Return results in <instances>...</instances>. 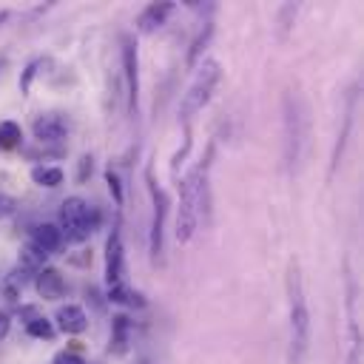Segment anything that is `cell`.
I'll return each mask as SVG.
<instances>
[{
	"label": "cell",
	"mask_w": 364,
	"mask_h": 364,
	"mask_svg": "<svg viewBox=\"0 0 364 364\" xmlns=\"http://www.w3.org/2000/svg\"><path fill=\"white\" fill-rule=\"evenodd\" d=\"M287 310H290V364H304L310 350V307L304 296L301 267L296 259L287 264Z\"/></svg>",
	"instance_id": "cell-1"
},
{
	"label": "cell",
	"mask_w": 364,
	"mask_h": 364,
	"mask_svg": "<svg viewBox=\"0 0 364 364\" xmlns=\"http://www.w3.org/2000/svg\"><path fill=\"white\" fill-rule=\"evenodd\" d=\"M282 134H284V165L290 173L299 171L301 154H304V136H307V117H304V102L296 91H284L282 100Z\"/></svg>",
	"instance_id": "cell-2"
},
{
	"label": "cell",
	"mask_w": 364,
	"mask_h": 364,
	"mask_svg": "<svg viewBox=\"0 0 364 364\" xmlns=\"http://www.w3.org/2000/svg\"><path fill=\"white\" fill-rule=\"evenodd\" d=\"M219 80H222V65L216 60H202L193 68V80L185 88L182 102H179V122L185 125V131H191V119L210 102Z\"/></svg>",
	"instance_id": "cell-3"
},
{
	"label": "cell",
	"mask_w": 364,
	"mask_h": 364,
	"mask_svg": "<svg viewBox=\"0 0 364 364\" xmlns=\"http://www.w3.org/2000/svg\"><path fill=\"white\" fill-rule=\"evenodd\" d=\"M63 239L68 242H85L100 228V210L88 205L82 196H68L60 205V225Z\"/></svg>",
	"instance_id": "cell-4"
},
{
	"label": "cell",
	"mask_w": 364,
	"mask_h": 364,
	"mask_svg": "<svg viewBox=\"0 0 364 364\" xmlns=\"http://www.w3.org/2000/svg\"><path fill=\"white\" fill-rule=\"evenodd\" d=\"M344 313H347V333H350V353L347 364H361V330H358V284L344 259Z\"/></svg>",
	"instance_id": "cell-5"
},
{
	"label": "cell",
	"mask_w": 364,
	"mask_h": 364,
	"mask_svg": "<svg viewBox=\"0 0 364 364\" xmlns=\"http://www.w3.org/2000/svg\"><path fill=\"white\" fill-rule=\"evenodd\" d=\"M145 179H148V191H151V202H154V213H151V242H148V250H151V259L154 262H162V239H165V216H168V193L159 188V182L154 179V171L148 168L145 171Z\"/></svg>",
	"instance_id": "cell-6"
},
{
	"label": "cell",
	"mask_w": 364,
	"mask_h": 364,
	"mask_svg": "<svg viewBox=\"0 0 364 364\" xmlns=\"http://www.w3.org/2000/svg\"><path fill=\"white\" fill-rule=\"evenodd\" d=\"M122 80H125V97H128V114L136 117L139 108V51H136V40L131 34H122Z\"/></svg>",
	"instance_id": "cell-7"
},
{
	"label": "cell",
	"mask_w": 364,
	"mask_h": 364,
	"mask_svg": "<svg viewBox=\"0 0 364 364\" xmlns=\"http://www.w3.org/2000/svg\"><path fill=\"white\" fill-rule=\"evenodd\" d=\"M355 105H358V85H353L347 91V100H344V114H341V128L336 134V142H333V154H330V176L338 171L341 165V156H344V148L350 142V131H353V119H355Z\"/></svg>",
	"instance_id": "cell-8"
},
{
	"label": "cell",
	"mask_w": 364,
	"mask_h": 364,
	"mask_svg": "<svg viewBox=\"0 0 364 364\" xmlns=\"http://www.w3.org/2000/svg\"><path fill=\"white\" fill-rule=\"evenodd\" d=\"M71 131V122L65 114H57V111H48V114H40L34 117L31 122V134L40 145H54V142H63Z\"/></svg>",
	"instance_id": "cell-9"
},
{
	"label": "cell",
	"mask_w": 364,
	"mask_h": 364,
	"mask_svg": "<svg viewBox=\"0 0 364 364\" xmlns=\"http://www.w3.org/2000/svg\"><path fill=\"white\" fill-rule=\"evenodd\" d=\"M122 270H125V256H122V233H119V219L111 228V236L105 242V282L119 284L122 282Z\"/></svg>",
	"instance_id": "cell-10"
},
{
	"label": "cell",
	"mask_w": 364,
	"mask_h": 364,
	"mask_svg": "<svg viewBox=\"0 0 364 364\" xmlns=\"http://www.w3.org/2000/svg\"><path fill=\"white\" fill-rule=\"evenodd\" d=\"M171 11H173V3H171V0L148 3V6L136 14V28H139L142 34H151V31H156L159 26H165V20L171 17Z\"/></svg>",
	"instance_id": "cell-11"
},
{
	"label": "cell",
	"mask_w": 364,
	"mask_h": 364,
	"mask_svg": "<svg viewBox=\"0 0 364 364\" xmlns=\"http://www.w3.org/2000/svg\"><path fill=\"white\" fill-rule=\"evenodd\" d=\"M34 290L40 293V299H46V301H57V299H63V293H65V282H63L60 270H54V267H43V270L34 273Z\"/></svg>",
	"instance_id": "cell-12"
},
{
	"label": "cell",
	"mask_w": 364,
	"mask_h": 364,
	"mask_svg": "<svg viewBox=\"0 0 364 364\" xmlns=\"http://www.w3.org/2000/svg\"><path fill=\"white\" fill-rule=\"evenodd\" d=\"M28 245L48 256V253L60 250V245H63V230H60L57 225H51V222H43V225H37V228L31 230V242H28Z\"/></svg>",
	"instance_id": "cell-13"
},
{
	"label": "cell",
	"mask_w": 364,
	"mask_h": 364,
	"mask_svg": "<svg viewBox=\"0 0 364 364\" xmlns=\"http://www.w3.org/2000/svg\"><path fill=\"white\" fill-rule=\"evenodd\" d=\"M54 318H57V327H60L63 333H68V336H80V333H85V327H88V316H85V310L77 307V304L60 307Z\"/></svg>",
	"instance_id": "cell-14"
},
{
	"label": "cell",
	"mask_w": 364,
	"mask_h": 364,
	"mask_svg": "<svg viewBox=\"0 0 364 364\" xmlns=\"http://www.w3.org/2000/svg\"><path fill=\"white\" fill-rule=\"evenodd\" d=\"M131 344V318L125 313L111 318V338H108V353L111 355H125Z\"/></svg>",
	"instance_id": "cell-15"
},
{
	"label": "cell",
	"mask_w": 364,
	"mask_h": 364,
	"mask_svg": "<svg viewBox=\"0 0 364 364\" xmlns=\"http://www.w3.org/2000/svg\"><path fill=\"white\" fill-rule=\"evenodd\" d=\"M105 299H108V301H114V304H125V307H145V304H148V301H145V296H142L139 290L128 287L125 282L111 284V287H108V293H105Z\"/></svg>",
	"instance_id": "cell-16"
},
{
	"label": "cell",
	"mask_w": 364,
	"mask_h": 364,
	"mask_svg": "<svg viewBox=\"0 0 364 364\" xmlns=\"http://www.w3.org/2000/svg\"><path fill=\"white\" fill-rule=\"evenodd\" d=\"M210 37H213V23L210 20H205L202 23V28H199V34L193 37V43H191V48H188V68H196L199 65V57L205 54V48H208V43H210Z\"/></svg>",
	"instance_id": "cell-17"
},
{
	"label": "cell",
	"mask_w": 364,
	"mask_h": 364,
	"mask_svg": "<svg viewBox=\"0 0 364 364\" xmlns=\"http://www.w3.org/2000/svg\"><path fill=\"white\" fill-rule=\"evenodd\" d=\"M31 179L40 188H57V185H63V171L57 165H34L31 168Z\"/></svg>",
	"instance_id": "cell-18"
},
{
	"label": "cell",
	"mask_w": 364,
	"mask_h": 364,
	"mask_svg": "<svg viewBox=\"0 0 364 364\" xmlns=\"http://www.w3.org/2000/svg\"><path fill=\"white\" fill-rule=\"evenodd\" d=\"M17 267L34 276L37 270H43V267H46V253H40L37 247H31V245H26V247L20 250V259H17Z\"/></svg>",
	"instance_id": "cell-19"
},
{
	"label": "cell",
	"mask_w": 364,
	"mask_h": 364,
	"mask_svg": "<svg viewBox=\"0 0 364 364\" xmlns=\"http://www.w3.org/2000/svg\"><path fill=\"white\" fill-rule=\"evenodd\" d=\"M48 65H51V60H48V57H34V60L20 71V91H23V94H28V91H31L34 77H37L43 68H48Z\"/></svg>",
	"instance_id": "cell-20"
},
{
	"label": "cell",
	"mask_w": 364,
	"mask_h": 364,
	"mask_svg": "<svg viewBox=\"0 0 364 364\" xmlns=\"http://www.w3.org/2000/svg\"><path fill=\"white\" fill-rule=\"evenodd\" d=\"M20 142H23V128L17 122H11V119H3L0 122V148L3 151H11Z\"/></svg>",
	"instance_id": "cell-21"
},
{
	"label": "cell",
	"mask_w": 364,
	"mask_h": 364,
	"mask_svg": "<svg viewBox=\"0 0 364 364\" xmlns=\"http://www.w3.org/2000/svg\"><path fill=\"white\" fill-rule=\"evenodd\" d=\"M26 333H28L31 338H46V341H48V338H54V324H51L46 316H37L34 321L26 324Z\"/></svg>",
	"instance_id": "cell-22"
},
{
	"label": "cell",
	"mask_w": 364,
	"mask_h": 364,
	"mask_svg": "<svg viewBox=\"0 0 364 364\" xmlns=\"http://www.w3.org/2000/svg\"><path fill=\"white\" fill-rule=\"evenodd\" d=\"M296 6L293 3H284L282 9H279V14H276V23H279V28H282V37L290 31V26H293V20H296Z\"/></svg>",
	"instance_id": "cell-23"
},
{
	"label": "cell",
	"mask_w": 364,
	"mask_h": 364,
	"mask_svg": "<svg viewBox=\"0 0 364 364\" xmlns=\"http://www.w3.org/2000/svg\"><path fill=\"white\" fill-rule=\"evenodd\" d=\"M105 185H108V191H111V196H114V205L117 208H122V202H125V196H122V182H119V176H117V171H105Z\"/></svg>",
	"instance_id": "cell-24"
},
{
	"label": "cell",
	"mask_w": 364,
	"mask_h": 364,
	"mask_svg": "<svg viewBox=\"0 0 364 364\" xmlns=\"http://www.w3.org/2000/svg\"><path fill=\"white\" fill-rule=\"evenodd\" d=\"M91 171H94V156L85 154V156L80 159V165H77V182H85V179L91 176Z\"/></svg>",
	"instance_id": "cell-25"
},
{
	"label": "cell",
	"mask_w": 364,
	"mask_h": 364,
	"mask_svg": "<svg viewBox=\"0 0 364 364\" xmlns=\"http://www.w3.org/2000/svg\"><path fill=\"white\" fill-rule=\"evenodd\" d=\"M14 208H17L14 196H9L6 191H0V219H6L9 213H14Z\"/></svg>",
	"instance_id": "cell-26"
},
{
	"label": "cell",
	"mask_w": 364,
	"mask_h": 364,
	"mask_svg": "<svg viewBox=\"0 0 364 364\" xmlns=\"http://www.w3.org/2000/svg\"><path fill=\"white\" fill-rule=\"evenodd\" d=\"M51 364H85V358H80L77 353H60L51 358Z\"/></svg>",
	"instance_id": "cell-27"
},
{
	"label": "cell",
	"mask_w": 364,
	"mask_h": 364,
	"mask_svg": "<svg viewBox=\"0 0 364 364\" xmlns=\"http://www.w3.org/2000/svg\"><path fill=\"white\" fill-rule=\"evenodd\" d=\"M17 316H20V321H26V324H28V321H34L40 313H37V307L26 304V307H20V310H17Z\"/></svg>",
	"instance_id": "cell-28"
},
{
	"label": "cell",
	"mask_w": 364,
	"mask_h": 364,
	"mask_svg": "<svg viewBox=\"0 0 364 364\" xmlns=\"http://www.w3.org/2000/svg\"><path fill=\"white\" fill-rule=\"evenodd\" d=\"M9 330H11V318H9L6 310H0V341L9 336Z\"/></svg>",
	"instance_id": "cell-29"
},
{
	"label": "cell",
	"mask_w": 364,
	"mask_h": 364,
	"mask_svg": "<svg viewBox=\"0 0 364 364\" xmlns=\"http://www.w3.org/2000/svg\"><path fill=\"white\" fill-rule=\"evenodd\" d=\"M139 364H148V361H145V358H142V361H139Z\"/></svg>",
	"instance_id": "cell-30"
},
{
	"label": "cell",
	"mask_w": 364,
	"mask_h": 364,
	"mask_svg": "<svg viewBox=\"0 0 364 364\" xmlns=\"http://www.w3.org/2000/svg\"><path fill=\"white\" fill-rule=\"evenodd\" d=\"M0 284H3V279H0Z\"/></svg>",
	"instance_id": "cell-31"
}]
</instances>
